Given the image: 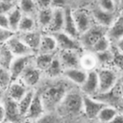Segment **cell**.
Here are the masks:
<instances>
[{
	"mask_svg": "<svg viewBox=\"0 0 123 123\" xmlns=\"http://www.w3.org/2000/svg\"><path fill=\"white\" fill-rule=\"evenodd\" d=\"M67 86L64 83H56L46 86L42 91H39L46 112H52L58 109L65 94L68 92Z\"/></svg>",
	"mask_w": 123,
	"mask_h": 123,
	"instance_id": "cell-1",
	"label": "cell"
},
{
	"mask_svg": "<svg viewBox=\"0 0 123 123\" xmlns=\"http://www.w3.org/2000/svg\"><path fill=\"white\" fill-rule=\"evenodd\" d=\"M83 99L84 94L81 90H69L63 97L58 109H62L66 114H79L80 112H83Z\"/></svg>",
	"mask_w": 123,
	"mask_h": 123,
	"instance_id": "cell-2",
	"label": "cell"
},
{
	"mask_svg": "<svg viewBox=\"0 0 123 123\" xmlns=\"http://www.w3.org/2000/svg\"><path fill=\"white\" fill-rule=\"evenodd\" d=\"M98 81H99V92L98 94H105L114 89L117 82V73L110 67H98L97 69Z\"/></svg>",
	"mask_w": 123,
	"mask_h": 123,
	"instance_id": "cell-3",
	"label": "cell"
},
{
	"mask_svg": "<svg viewBox=\"0 0 123 123\" xmlns=\"http://www.w3.org/2000/svg\"><path fill=\"white\" fill-rule=\"evenodd\" d=\"M108 29L105 27H102L96 23H94L87 31H86L84 34H82L79 37L81 44L86 51H90L91 47L105 35H107Z\"/></svg>",
	"mask_w": 123,
	"mask_h": 123,
	"instance_id": "cell-4",
	"label": "cell"
},
{
	"mask_svg": "<svg viewBox=\"0 0 123 123\" xmlns=\"http://www.w3.org/2000/svg\"><path fill=\"white\" fill-rule=\"evenodd\" d=\"M53 35L56 37L59 51H77V52H81V53L84 51V48H83L79 38L73 37L63 33L62 31L55 33Z\"/></svg>",
	"mask_w": 123,
	"mask_h": 123,
	"instance_id": "cell-5",
	"label": "cell"
},
{
	"mask_svg": "<svg viewBox=\"0 0 123 123\" xmlns=\"http://www.w3.org/2000/svg\"><path fill=\"white\" fill-rule=\"evenodd\" d=\"M42 75L43 73L37 67H36V65L34 64V60H33V62H31L26 67V69L21 74L19 80H21L28 88L35 89V87L40 83Z\"/></svg>",
	"mask_w": 123,
	"mask_h": 123,
	"instance_id": "cell-6",
	"label": "cell"
},
{
	"mask_svg": "<svg viewBox=\"0 0 123 123\" xmlns=\"http://www.w3.org/2000/svg\"><path fill=\"white\" fill-rule=\"evenodd\" d=\"M104 102L96 97L84 95L83 99V112L88 119H96L100 111L106 106Z\"/></svg>",
	"mask_w": 123,
	"mask_h": 123,
	"instance_id": "cell-7",
	"label": "cell"
},
{
	"mask_svg": "<svg viewBox=\"0 0 123 123\" xmlns=\"http://www.w3.org/2000/svg\"><path fill=\"white\" fill-rule=\"evenodd\" d=\"M72 14H73V18L75 20V23H76V26H77L80 36L82 34H84L86 31H87L94 24L91 12H87L85 9L72 10Z\"/></svg>",
	"mask_w": 123,
	"mask_h": 123,
	"instance_id": "cell-8",
	"label": "cell"
},
{
	"mask_svg": "<svg viewBox=\"0 0 123 123\" xmlns=\"http://www.w3.org/2000/svg\"><path fill=\"white\" fill-rule=\"evenodd\" d=\"M45 113H46V110H45V107L43 105L40 93H39V91L36 90V94L34 96V99L30 105V108H29L24 118L28 119L30 121L36 122Z\"/></svg>",
	"mask_w": 123,
	"mask_h": 123,
	"instance_id": "cell-9",
	"label": "cell"
},
{
	"mask_svg": "<svg viewBox=\"0 0 123 123\" xmlns=\"http://www.w3.org/2000/svg\"><path fill=\"white\" fill-rule=\"evenodd\" d=\"M7 46L10 48L14 57H23V56H32L35 53L26 45V43L21 39L19 35L16 33L13 35L8 41Z\"/></svg>",
	"mask_w": 123,
	"mask_h": 123,
	"instance_id": "cell-10",
	"label": "cell"
},
{
	"mask_svg": "<svg viewBox=\"0 0 123 123\" xmlns=\"http://www.w3.org/2000/svg\"><path fill=\"white\" fill-rule=\"evenodd\" d=\"M34 56L35 55H32V56H23V57H15L13 59L12 62L11 63V65L9 67V72L11 74L12 81L17 80V79L20 78L21 74L26 69V67L31 62H33Z\"/></svg>",
	"mask_w": 123,
	"mask_h": 123,
	"instance_id": "cell-11",
	"label": "cell"
},
{
	"mask_svg": "<svg viewBox=\"0 0 123 123\" xmlns=\"http://www.w3.org/2000/svg\"><path fill=\"white\" fill-rule=\"evenodd\" d=\"M2 103H3L4 109H5V114H6L5 120L10 121L12 123H19L22 119H24L19 112L18 104L16 101L11 99L10 97H8L5 94V96L2 100Z\"/></svg>",
	"mask_w": 123,
	"mask_h": 123,
	"instance_id": "cell-12",
	"label": "cell"
},
{
	"mask_svg": "<svg viewBox=\"0 0 123 123\" xmlns=\"http://www.w3.org/2000/svg\"><path fill=\"white\" fill-rule=\"evenodd\" d=\"M80 90L84 95L95 97L99 92V81L97 70L88 71L85 83L80 86Z\"/></svg>",
	"mask_w": 123,
	"mask_h": 123,
	"instance_id": "cell-13",
	"label": "cell"
},
{
	"mask_svg": "<svg viewBox=\"0 0 123 123\" xmlns=\"http://www.w3.org/2000/svg\"><path fill=\"white\" fill-rule=\"evenodd\" d=\"M90 12H91L94 23H96L102 27H105L107 29L112 24V22L114 21V19L116 18L117 14H118V13L116 14V12H111L103 11L99 7L93 9Z\"/></svg>",
	"mask_w": 123,
	"mask_h": 123,
	"instance_id": "cell-14",
	"label": "cell"
},
{
	"mask_svg": "<svg viewBox=\"0 0 123 123\" xmlns=\"http://www.w3.org/2000/svg\"><path fill=\"white\" fill-rule=\"evenodd\" d=\"M87 72L82 69L81 67H71V68H65L62 73V77L69 82L70 84H73L77 86H81L86 78Z\"/></svg>",
	"mask_w": 123,
	"mask_h": 123,
	"instance_id": "cell-15",
	"label": "cell"
},
{
	"mask_svg": "<svg viewBox=\"0 0 123 123\" xmlns=\"http://www.w3.org/2000/svg\"><path fill=\"white\" fill-rule=\"evenodd\" d=\"M29 89H31V88H28L21 80L17 79V80H13L10 83V85L8 86V87L5 90V94L8 97H10L11 99L18 102L27 93V91Z\"/></svg>",
	"mask_w": 123,
	"mask_h": 123,
	"instance_id": "cell-16",
	"label": "cell"
},
{
	"mask_svg": "<svg viewBox=\"0 0 123 123\" xmlns=\"http://www.w3.org/2000/svg\"><path fill=\"white\" fill-rule=\"evenodd\" d=\"M19 35V37H21V39L26 43V45L36 54L38 50L39 44H40V40H41V37L42 34L41 30H34L31 32H26V33H17Z\"/></svg>",
	"mask_w": 123,
	"mask_h": 123,
	"instance_id": "cell-17",
	"label": "cell"
},
{
	"mask_svg": "<svg viewBox=\"0 0 123 123\" xmlns=\"http://www.w3.org/2000/svg\"><path fill=\"white\" fill-rule=\"evenodd\" d=\"M58 58L61 61L63 68H71V67H80L79 61L81 52L77 51H59L57 53Z\"/></svg>",
	"mask_w": 123,
	"mask_h": 123,
	"instance_id": "cell-18",
	"label": "cell"
},
{
	"mask_svg": "<svg viewBox=\"0 0 123 123\" xmlns=\"http://www.w3.org/2000/svg\"><path fill=\"white\" fill-rule=\"evenodd\" d=\"M58 51V43L56 37L53 34L45 33L42 34L40 44L37 53H48V54H55Z\"/></svg>",
	"mask_w": 123,
	"mask_h": 123,
	"instance_id": "cell-19",
	"label": "cell"
},
{
	"mask_svg": "<svg viewBox=\"0 0 123 123\" xmlns=\"http://www.w3.org/2000/svg\"><path fill=\"white\" fill-rule=\"evenodd\" d=\"M107 36L111 41H117L123 37V13L119 12L112 22V24L108 28Z\"/></svg>",
	"mask_w": 123,
	"mask_h": 123,
	"instance_id": "cell-20",
	"label": "cell"
},
{
	"mask_svg": "<svg viewBox=\"0 0 123 123\" xmlns=\"http://www.w3.org/2000/svg\"><path fill=\"white\" fill-rule=\"evenodd\" d=\"M79 66L85 71H92L98 68V61L96 55L91 51H83L80 55Z\"/></svg>",
	"mask_w": 123,
	"mask_h": 123,
	"instance_id": "cell-21",
	"label": "cell"
},
{
	"mask_svg": "<svg viewBox=\"0 0 123 123\" xmlns=\"http://www.w3.org/2000/svg\"><path fill=\"white\" fill-rule=\"evenodd\" d=\"M64 9L65 8H55L53 9V18L49 28L47 29V33L55 34L58 32H62L64 24Z\"/></svg>",
	"mask_w": 123,
	"mask_h": 123,
	"instance_id": "cell-22",
	"label": "cell"
},
{
	"mask_svg": "<svg viewBox=\"0 0 123 123\" xmlns=\"http://www.w3.org/2000/svg\"><path fill=\"white\" fill-rule=\"evenodd\" d=\"M62 32L71 36V37H76V38L80 37L79 31L77 29L75 20L73 18L72 10L69 9V8L64 9V24H63Z\"/></svg>",
	"mask_w": 123,
	"mask_h": 123,
	"instance_id": "cell-23",
	"label": "cell"
},
{
	"mask_svg": "<svg viewBox=\"0 0 123 123\" xmlns=\"http://www.w3.org/2000/svg\"><path fill=\"white\" fill-rule=\"evenodd\" d=\"M53 12H54L53 8L40 9L37 11V13L36 15V20H37V28H39V30L47 31L53 18Z\"/></svg>",
	"mask_w": 123,
	"mask_h": 123,
	"instance_id": "cell-24",
	"label": "cell"
},
{
	"mask_svg": "<svg viewBox=\"0 0 123 123\" xmlns=\"http://www.w3.org/2000/svg\"><path fill=\"white\" fill-rule=\"evenodd\" d=\"M56 55H57V53H55V54L36 53L35 56H34V64L42 73H44L46 71V69L50 66V64L53 62V60L56 57Z\"/></svg>",
	"mask_w": 123,
	"mask_h": 123,
	"instance_id": "cell-25",
	"label": "cell"
},
{
	"mask_svg": "<svg viewBox=\"0 0 123 123\" xmlns=\"http://www.w3.org/2000/svg\"><path fill=\"white\" fill-rule=\"evenodd\" d=\"M63 70H64V68L62 65L61 61L58 58V55H56V57L54 58L53 62H51L50 66L46 69V71L43 74L47 78L54 80V79H58V78L62 77V73H63Z\"/></svg>",
	"mask_w": 123,
	"mask_h": 123,
	"instance_id": "cell-26",
	"label": "cell"
},
{
	"mask_svg": "<svg viewBox=\"0 0 123 123\" xmlns=\"http://www.w3.org/2000/svg\"><path fill=\"white\" fill-rule=\"evenodd\" d=\"M16 6L25 15H31L36 17L38 11L35 0H18Z\"/></svg>",
	"mask_w": 123,
	"mask_h": 123,
	"instance_id": "cell-27",
	"label": "cell"
},
{
	"mask_svg": "<svg viewBox=\"0 0 123 123\" xmlns=\"http://www.w3.org/2000/svg\"><path fill=\"white\" fill-rule=\"evenodd\" d=\"M7 15H8V20H9L10 29H11L12 32H14V33H17L18 26H19L20 21H21L22 16H23L22 12L19 10V8H18L17 6H15Z\"/></svg>",
	"mask_w": 123,
	"mask_h": 123,
	"instance_id": "cell-28",
	"label": "cell"
},
{
	"mask_svg": "<svg viewBox=\"0 0 123 123\" xmlns=\"http://www.w3.org/2000/svg\"><path fill=\"white\" fill-rule=\"evenodd\" d=\"M36 94V89H29L27 91V93L17 102L18 104V109H19V112L21 114V116L24 118L29 108H30V105L34 99V96Z\"/></svg>",
	"mask_w": 123,
	"mask_h": 123,
	"instance_id": "cell-29",
	"label": "cell"
},
{
	"mask_svg": "<svg viewBox=\"0 0 123 123\" xmlns=\"http://www.w3.org/2000/svg\"><path fill=\"white\" fill-rule=\"evenodd\" d=\"M37 29H38V28H37L36 17L23 14L20 24L18 26L17 33H26V32H31V31L37 30Z\"/></svg>",
	"mask_w": 123,
	"mask_h": 123,
	"instance_id": "cell-30",
	"label": "cell"
},
{
	"mask_svg": "<svg viewBox=\"0 0 123 123\" xmlns=\"http://www.w3.org/2000/svg\"><path fill=\"white\" fill-rule=\"evenodd\" d=\"M14 58L15 57L13 56V54L6 43L0 44V66L9 70V67Z\"/></svg>",
	"mask_w": 123,
	"mask_h": 123,
	"instance_id": "cell-31",
	"label": "cell"
},
{
	"mask_svg": "<svg viewBox=\"0 0 123 123\" xmlns=\"http://www.w3.org/2000/svg\"><path fill=\"white\" fill-rule=\"evenodd\" d=\"M118 113L117 110L115 107L113 106H110V105H106L99 112L98 116H97V120L100 123H107L110 120H111L116 114Z\"/></svg>",
	"mask_w": 123,
	"mask_h": 123,
	"instance_id": "cell-32",
	"label": "cell"
},
{
	"mask_svg": "<svg viewBox=\"0 0 123 123\" xmlns=\"http://www.w3.org/2000/svg\"><path fill=\"white\" fill-rule=\"evenodd\" d=\"M111 39L108 37L107 35H105L104 37H102L90 49L91 52H93L94 54H98V53H102L105 51H108L111 49Z\"/></svg>",
	"mask_w": 123,
	"mask_h": 123,
	"instance_id": "cell-33",
	"label": "cell"
},
{
	"mask_svg": "<svg viewBox=\"0 0 123 123\" xmlns=\"http://www.w3.org/2000/svg\"><path fill=\"white\" fill-rule=\"evenodd\" d=\"M95 55L98 61V67H100V65L101 67H105L114 61V55L111 52V49L108 51L102 52V53L95 54Z\"/></svg>",
	"mask_w": 123,
	"mask_h": 123,
	"instance_id": "cell-34",
	"label": "cell"
},
{
	"mask_svg": "<svg viewBox=\"0 0 123 123\" xmlns=\"http://www.w3.org/2000/svg\"><path fill=\"white\" fill-rule=\"evenodd\" d=\"M11 82H12V78L9 70L0 66V88L6 90V88L8 87Z\"/></svg>",
	"mask_w": 123,
	"mask_h": 123,
	"instance_id": "cell-35",
	"label": "cell"
},
{
	"mask_svg": "<svg viewBox=\"0 0 123 123\" xmlns=\"http://www.w3.org/2000/svg\"><path fill=\"white\" fill-rule=\"evenodd\" d=\"M98 7L106 12H116L117 5L113 0H98Z\"/></svg>",
	"mask_w": 123,
	"mask_h": 123,
	"instance_id": "cell-36",
	"label": "cell"
},
{
	"mask_svg": "<svg viewBox=\"0 0 123 123\" xmlns=\"http://www.w3.org/2000/svg\"><path fill=\"white\" fill-rule=\"evenodd\" d=\"M16 33L12 32L11 29L6 28H0V44L7 43V41Z\"/></svg>",
	"mask_w": 123,
	"mask_h": 123,
	"instance_id": "cell-37",
	"label": "cell"
},
{
	"mask_svg": "<svg viewBox=\"0 0 123 123\" xmlns=\"http://www.w3.org/2000/svg\"><path fill=\"white\" fill-rule=\"evenodd\" d=\"M35 123H58V119L52 112H46Z\"/></svg>",
	"mask_w": 123,
	"mask_h": 123,
	"instance_id": "cell-38",
	"label": "cell"
},
{
	"mask_svg": "<svg viewBox=\"0 0 123 123\" xmlns=\"http://www.w3.org/2000/svg\"><path fill=\"white\" fill-rule=\"evenodd\" d=\"M15 6H16V4L0 1V13L1 14H8Z\"/></svg>",
	"mask_w": 123,
	"mask_h": 123,
	"instance_id": "cell-39",
	"label": "cell"
},
{
	"mask_svg": "<svg viewBox=\"0 0 123 123\" xmlns=\"http://www.w3.org/2000/svg\"><path fill=\"white\" fill-rule=\"evenodd\" d=\"M35 1H36V4H37L38 10L52 8V1L53 0H35Z\"/></svg>",
	"mask_w": 123,
	"mask_h": 123,
	"instance_id": "cell-40",
	"label": "cell"
},
{
	"mask_svg": "<svg viewBox=\"0 0 123 123\" xmlns=\"http://www.w3.org/2000/svg\"><path fill=\"white\" fill-rule=\"evenodd\" d=\"M0 28L10 29L9 20H8V15L7 14H1L0 13Z\"/></svg>",
	"mask_w": 123,
	"mask_h": 123,
	"instance_id": "cell-41",
	"label": "cell"
},
{
	"mask_svg": "<svg viewBox=\"0 0 123 123\" xmlns=\"http://www.w3.org/2000/svg\"><path fill=\"white\" fill-rule=\"evenodd\" d=\"M107 123H123V114L118 112L111 120H110Z\"/></svg>",
	"mask_w": 123,
	"mask_h": 123,
	"instance_id": "cell-42",
	"label": "cell"
},
{
	"mask_svg": "<svg viewBox=\"0 0 123 123\" xmlns=\"http://www.w3.org/2000/svg\"><path fill=\"white\" fill-rule=\"evenodd\" d=\"M64 0H53L52 1V8H64L63 7Z\"/></svg>",
	"mask_w": 123,
	"mask_h": 123,
	"instance_id": "cell-43",
	"label": "cell"
},
{
	"mask_svg": "<svg viewBox=\"0 0 123 123\" xmlns=\"http://www.w3.org/2000/svg\"><path fill=\"white\" fill-rule=\"evenodd\" d=\"M115 45H116V49L119 52V54L120 55H123V37L120 38V39H118L115 42Z\"/></svg>",
	"mask_w": 123,
	"mask_h": 123,
	"instance_id": "cell-44",
	"label": "cell"
},
{
	"mask_svg": "<svg viewBox=\"0 0 123 123\" xmlns=\"http://www.w3.org/2000/svg\"><path fill=\"white\" fill-rule=\"evenodd\" d=\"M6 119V114H5V109H4V105L2 103V101L0 102V123L5 121Z\"/></svg>",
	"mask_w": 123,
	"mask_h": 123,
	"instance_id": "cell-45",
	"label": "cell"
},
{
	"mask_svg": "<svg viewBox=\"0 0 123 123\" xmlns=\"http://www.w3.org/2000/svg\"><path fill=\"white\" fill-rule=\"evenodd\" d=\"M4 96H5V89H2V88H0V102L3 100Z\"/></svg>",
	"mask_w": 123,
	"mask_h": 123,
	"instance_id": "cell-46",
	"label": "cell"
},
{
	"mask_svg": "<svg viewBox=\"0 0 123 123\" xmlns=\"http://www.w3.org/2000/svg\"><path fill=\"white\" fill-rule=\"evenodd\" d=\"M0 1L7 2V3H12V4H16V5H17V2H18V0H0Z\"/></svg>",
	"mask_w": 123,
	"mask_h": 123,
	"instance_id": "cell-47",
	"label": "cell"
},
{
	"mask_svg": "<svg viewBox=\"0 0 123 123\" xmlns=\"http://www.w3.org/2000/svg\"><path fill=\"white\" fill-rule=\"evenodd\" d=\"M117 8H119L120 12H123V0H121V1L119 2V4H118Z\"/></svg>",
	"mask_w": 123,
	"mask_h": 123,
	"instance_id": "cell-48",
	"label": "cell"
},
{
	"mask_svg": "<svg viewBox=\"0 0 123 123\" xmlns=\"http://www.w3.org/2000/svg\"><path fill=\"white\" fill-rule=\"evenodd\" d=\"M19 123H35V122H33V121H30V120H28V119H22Z\"/></svg>",
	"mask_w": 123,
	"mask_h": 123,
	"instance_id": "cell-49",
	"label": "cell"
},
{
	"mask_svg": "<svg viewBox=\"0 0 123 123\" xmlns=\"http://www.w3.org/2000/svg\"><path fill=\"white\" fill-rule=\"evenodd\" d=\"M113 1H114V2H115V3H116V5H117V6H118V4H119V2H120V1H121V0H113Z\"/></svg>",
	"mask_w": 123,
	"mask_h": 123,
	"instance_id": "cell-50",
	"label": "cell"
},
{
	"mask_svg": "<svg viewBox=\"0 0 123 123\" xmlns=\"http://www.w3.org/2000/svg\"><path fill=\"white\" fill-rule=\"evenodd\" d=\"M1 123H12V122H10V121H7V120H5V121H3V122H1Z\"/></svg>",
	"mask_w": 123,
	"mask_h": 123,
	"instance_id": "cell-51",
	"label": "cell"
},
{
	"mask_svg": "<svg viewBox=\"0 0 123 123\" xmlns=\"http://www.w3.org/2000/svg\"><path fill=\"white\" fill-rule=\"evenodd\" d=\"M122 95H123V87H122Z\"/></svg>",
	"mask_w": 123,
	"mask_h": 123,
	"instance_id": "cell-52",
	"label": "cell"
},
{
	"mask_svg": "<svg viewBox=\"0 0 123 123\" xmlns=\"http://www.w3.org/2000/svg\"><path fill=\"white\" fill-rule=\"evenodd\" d=\"M122 13H123V12H122Z\"/></svg>",
	"mask_w": 123,
	"mask_h": 123,
	"instance_id": "cell-53",
	"label": "cell"
}]
</instances>
